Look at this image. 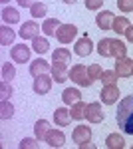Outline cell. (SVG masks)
<instances>
[{
    "instance_id": "38",
    "label": "cell",
    "mask_w": 133,
    "mask_h": 149,
    "mask_svg": "<svg viewBox=\"0 0 133 149\" xmlns=\"http://www.w3.org/2000/svg\"><path fill=\"white\" fill-rule=\"evenodd\" d=\"M36 2H38V0H18V4H20L22 8H32Z\"/></svg>"
},
{
    "instance_id": "8",
    "label": "cell",
    "mask_w": 133,
    "mask_h": 149,
    "mask_svg": "<svg viewBox=\"0 0 133 149\" xmlns=\"http://www.w3.org/2000/svg\"><path fill=\"white\" fill-rule=\"evenodd\" d=\"M74 52H76V56H79V58L89 56V54L93 52V42H91V38H89L88 34L81 36L78 42H76V46H74Z\"/></svg>"
},
{
    "instance_id": "11",
    "label": "cell",
    "mask_w": 133,
    "mask_h": 149,
    "mask_svg": "<svg viewBox=\"0 0 133 149\" xmlns=\"http://www.w3.org/2000/svg\"><path fill=\"white\" fill-rule=\"evenodd\" d=\"M20 38L22 40H34L36 36L40 34V26L34 22V20H28V22H24L22 26H20Z\"/></svg>"
},
{
    "instance_id": "34",
    "label": "cell",
    "mask_w": 133,
    "mask_h": 149,
    "mask_svg": "<svg viewBox=\"0 0 133 149\" xmlns=\"http://www.w3.org/2000/svg\"><path fill=\"white\" fill-rule=\"evenodd\" d=\"M10 95H12L10 81H4V80H2V84H0V100H10Z\"/></svg>"
},
{
    "instance_id": "19",
    "label": "cell",
    "mask_w": 133,
    "mask_h": 149,
    "mask_svg": "<svg viewBox=\"0 0 133 149\" xmlns=\"http://www.w3.org/2000/svg\"><path fill=\"white\" fill-rule=\"evenodd\" d=\"M60 26H62L60 18H46L44 24H42V32H44L46 36H56V32H58Z\"/></svg>"
},
{
    "instance_id": "5",
    "label": "cell",
    "mask_w": 133,
    "mask_h": 149,
    "mask_svg": "<svg viewBox=\"0 0 133 149\" xmlns=\"http://www.w3.org/2000/svg\"><path fill=\"white\" fill-rule=\"evenodd\" d=\"M74 143H78L79 147H88V143L91 141V129L88 125H78L72 133Z\"/></svg>"
},
{
    "instance_id": "14",
    "label": "cell",
    "mask_w": 133,
    "mask_h": 149,
    "mask_svg": "<svg viewBox=\"0 0 133 149\" xmlns=\"http://www.w3.org/2000/svg\"><path fill=\"white\" fill-rule=\"evenodd\" d=\"M50 70H52V64H48L46 60L38 58V60H34L32 64H30V76H32V78H38V76H42V74H48Z\"/></svg>"
},
{
    "instance_id": "36",
    "label": "cell",
    "mask_w": 133,
    "mask_h": 149,
    "mask_svg": "<svg viewBox=\"0 0 133 149\" xmlns=\"http://www.w3.org/2000/svg\"><path fill=\"white\" fill-rule=\"evenodd\" d=\"M117 8L121 12H133V0H117Z\"/></svg>"
},
{
    "instance_id": "27",
    "label": "cell",
    "mask_w": 133,
    "mask_h": 149,
    "mask_svg": "<svg viewBox=\"0 0 133 149\" xmlns=\"http://www.w3.org/2000/svg\"><path fill=\"white\" fill-rule=\"evenodd\" d=\"M32 50L34 52H38V54H46L48 50H50V42H48V38H40V36H36L32 40Z\"/></svg>"
},
{
    "instance_id": "9",
    "label": "cell",
    "mask_w": 133,
    "mask_h": 149,
    "mask_svg": "<svg viewBox=\"0 0 133 149\" xmlns=\"http://www.w3.org/2000/svg\"><path fill=\"white\" fill-rule=\"evenodd\" d=\"M100 97L105 105H113V103L119 100V88H117V84H113V86H103Z\"/></svg>"
},
{
    "instance_id": "6",
    "label": "cell",
    "mask_w": 133,
    "mask_h": 149,
    "mask_svg": "<svg viewBox=\"0 0 133 149\" xmlns=\"http://www.w3.org/2000/svg\"><path fill=\"white\" fill-rule=\"evenodd\" d=\"M103 117H105V113H103V107H101L100 103L97 102L88 103V107H86V119H88L89 123H101Z\"/></svg>"
},
{
    "instance_id": "32",
    "label": "cell",
    "mask_w": 133,
    "mask_h": 149,
    "mask_svg": "<svg viewBox=\"0 0 133 149\" xmlns=\"http://www.w3.org/2000/svg\"><path fill=\"white\" fill-rule=\"evenodd\" d=\"M46 12H48V6H46L44 2H40V0H38V2L34 4L32 8H30V14H32L34 18H44Z\"/></svg>"
},
{
    "instance_id": "30",
    "label": "cell",
    "mask_w": 133,
    "mask_h": 149,
    "mask_svg": "<svg viewBox=\"0 0 133 149\" xmlns=\"http://www.w3.org/2000/svg\"><path fill=\"white\" fill-rule=\"evenodd\" d=\"M12 115H14V105L8 100H2L0 102V117L2 119H10Z\"/></svg>"
},
{
    "instance_id": "33",
    "label": "cell",
    "mask_w": 133,
    "mask_h": 149,
    "mask_svg": "<svg viewBox=\"0 0 133 149\" xmlns=\"http://www.w3.org/2000/svg\"><path fill=\"white\" fill-rule=\"evenodd\" d=\"M101 72H103V70H101V66H100V64H91V66L88 68V76H89V80H91V81L100 80Z\"/></svg>"
},
{
    "instance_id": "42",
    "label": "cell",
    "mask_w": 133,
    "mask_h": 149,
    "mask_svg": "<svg viewBox=\"0 0 133 149\" xmlns=\"http://www.w3.org/2000/svg\"><path fill=\"white\" fill-rule=\"evenodd\" d=\"M131 76H133V72H131Z\"/></svg>"
},
{
    "instance_id": "3",
    "label": "cell",
    "mask_w": 133,
    "mask_h": 149,
    "mask_svg": "<svg viewBox=\"0 0 133 149\" xmlns=\"http://www.w3.org/2000/svg\"><path fill=\"white\" fill-rule=\"evenodd\" d=\"M76 36H78V28L74 24H62L56 32V38H58L60 44H70Z\"/></svg>"
},
{
    "instance_id": "31",
    "label": "cell",
    "mask_w": 133,
    "mask_h": 149,
    "mask_svg": "<svg viewBox=\"0 0 133 149\" xmlns=\"http://www.w3.org/2000/svg\"><path fill=\"white\" fill-rule=\"evenodd\" d=\"M14 76H16V68H14V64L4 62V64H2V80L10 81V80H14Z\"/></svg>"
},
{
    "instance_id": "40",
    "label": "cell",
    "mask_w": 133,
    "mask_h": 149,
    "mask_svg": "<svg viewBox=\"0 0 133 149\" xmlns=\"http://www.w3.org/2000/svg\"><path fill=\"white\" fill-rule=\"evenodd\" d=\"M64 2H66V4H76L78 0H64Z\"/></svg>"
},
{
    "instance_id": "18",
    "label": "cell",
    "mask_w": 133,
    "mask_h": 149,
    "mask_svg": "<svg viewBox=\"0 0 133 149\" xmlns=\"http://www.w3.org/2000/svg\"><path fill=\"white\" fill-rule=\"evenodd\" d=\"M79 100H81V92L76 90V88H68V90H64V93H62V102L66 103V105H74V103L79 102Z\"/></svg>"
},
{
    "instance_id": "35",
    "label": "cell",
    "mask_w": 133,
    "mask_h": 149,
    "mask_svg": "<svg viewBox=\"0 0 133 149\" xmlns=\"http://www.w3.org/2000/svg\"><path fill=\"white\" fill-rule=\"evenodd\" d=\"M18 147L20 149H38V139L36 137H26V139H22L20 143H18Z\"/></svg>"
},
{
    "instance_id": "21",
    "label": "cell",
    "mask_w": 133,
    "mask_h": 149,
    "mask_svg": "<svg viewBox=\"0 0 133 149\" xmlns=\"http://www.w3.org/2000/svg\"><path fill=\"white\" fill-rule=\"evenodd\" d=\"M2 20H4V24H18L20 22V12L16 10V8H12V6H4Z\"/></svg>"
},
{
    "instance_id": "1",
    "label": "cell",
    "mask_w": 133,
    "mask_h": 149,
    "mask_svg": "<svg viewBox=\"0 0 133 149\" xmlns=\"http://www.w3.org/2000/svg\"><path fill=\"white\" fill-rule=\"evenodd\" d=\"M115 119H117V125L121 127L123 133L133 135V95H125L119 102Z\"/></svg>"
},
{
    "instance_id": "16",
    "label": "cell",
    "mask_w": 133,
    "mask_h": 149,
    "mask_svg": "<svg viewBox=\"0 0 133 149\" xmlns=\"http://www.w3.org/2000/svg\"><path fill=\"white\" fill-rule=\"evenodd\" d=\"M54 121L58 127H68L70 125V121H72V113H70V109L66 107H58L54 111Z\"/></svg>"
},
{
    "instance_id": "20",
    "label": "cell",
    "mask_w": 133,
    "mask_h": 149,
    "mask_svg": "<svg viewBox=\"0 0 133 149\" xmlns=\"http://www.w3.org/2000/svg\"><path fill=\"white\" fill-rule=\"evenodd\" d=\"M14 38H16V32L10 28V24H4L0 28V44L2 46H10L12 42H14Z\"/></svg>"
},
{
    "instance_id": "29",
    "label": "cell",
    "mask_w": 133,
    "mask_h": 149,
    "mask_svg": "<svg viewBox=\"0 0 133 149\" xmlns=\"http://www.w3.org/2000/svg\"><path fill=\"white\" fill-rule=\"evenodd\" d=\"M109 44H111V38H101L100 42H97V54L101 58H111Z\"/></svg>"
},
{
    "instance_id": "25",
    "label": "cell",
    "mask_w": 133,
    "mask_h": 149,
    "mask_svg": "<svg viewBox=\"0 0 133 149\" xmlns=\"http://www.w3.org/2000/svg\"><path fill=\"white\" fill-rule=\"evenodd\" d=\"M72 60V54L68 48H56L52 52V62H62V64H70Z\"/></svg>"
},
{
    "instance_id": "41",
    "label": "cell",
    "mask_w": 133,
    "mask_h": 149,
    "mask_svg": "<svg viewBox=\"0 0 133 149\" xmlns=\"http://www.w3.org/2000/svg\"><path fill=\"white\" fill-rule=\"evenodd\" d=\"M0 2H2V4H8V2H10V0H0Z\"/></svg>"
},
{
    "instance_id": "17",
    "label": "cell",
    "mask_w": 133,
    "mask_h": 149,
    "mask_svg": "<svg viewBox=\"0 0 133 149\" xmlns=\"http://www.w3.org/2000/svg\"><path fill=\"white\" fill-rule=\"evenodd\" d=\"M109 52H111V58H123V56H127V46L119 38H111Z\"/></svg>"
},
{
    "instance_id": "7",
    "label": "cell",
    "mask_w": 133,
    "mask_h": 149,
    "mask_svg": "<svg viewBox=\"0 0 133 149\" xmlns=\"http://www.w3.org/2000/svg\"><path fill=\"white\" fill-rule=\"evenodd\" d=\"M30 50L32 48L30 46H26V44H16V46H12V50H10V56H12V60L16 62V64H26L28 60H30Z\"/></svg>"
},
{
    "instance_id": "13",
    "label": "cell",
    "mask_w": 133,
    "mask_h": 149,
    "mask_svg": "<svg viewBox=\"0 0 133 149\" xmlns=\"http://www.w3.org/2000/svg\"><path fill=\"white\" fill-rule=\"evenodd\" d=\"M44 141L50 145V147H64V143H66V135H64L62 129H50Z\"/></svg>"
},
{
    "instance_id": "10",
    "label": "cell",
    "mask_w": 133,
    "mask_h": 149,
    "mask_svg": "<svg viewBox=\"0 0 133 149\" xmlns=\"http://www.w3.org/2000/svg\"><path fill=\"white\" fill-rule=\"evenodd\" d=\"M115 72L119 78H129L133 72V60L127 56L123 58H115Z\"/></svg>"
},
{
    "instance_id": "26",
    "label": "cell",
    "mask_w": 133,
    "mask_h": 149,
    "mask_svg": "<svg viewBox=\"0 0 133 149\" xmlns=\"http://www.w3.org/2000/svg\"><path fill=\"white\" fill-rule=\"evenodd\" d=\"M86 107H88V103H84L81 100L76 102L72 105V109H70V113H72V119H86Z\"/></svg>"
},
{
    "instance_id": "39",
    "label": "cell",
    "mask_w": 133,
    "mask_h": 149,
    "mask_svg": "<svg viewBox=\"0 0 133 149\" xmlns=\"http://www.w3.org/2000/svg\"><path fill=\"white\" fill-rule=\"evenodd\" d=\"M125 38H127V42H131L133 44V26H129V28H127V30H125Z\"/></svg>"
},
{
    "instance_id": "12",
    "label": "cell",
    "mask_w": 133,
    "mask_h": 149,
    "mask_svg": "<svg viewBox=\"0 0 133 149\" xmlns=\"http://www.w3.org/2000/svg\"><path fill=\"white\" fill-rule=\"evenodd\" d=\"M52 78L56 80V84H64L66 80H70V76H68V64H62V62H54L52 64Z\"/></svg>"
},
{
    "instance_id": "22",
    "label": "cell",
    "mask_w": 133,
    "mask_h": 149,
    "mask_svg": "<svg viewBox=\"0 0 133 149\" xmlns=\"http://www.w3.org/2000/svg\"><path fill=\"white\" fill-rule=\"evenodd\" d=\"M48 131H50V121H46V119H38L36 125H34V135H36V139H38V141L46 139Z\"/></svg>"
},
{
    "instance_id": "37",
    "label": "cell",
    "mask_w": 133,
    "mask_h": 149,
    "mask_svg": "<svg viewBox=\"0 0 133 149\" xmlns=\"http://www.w3.org/2000/svg\"><path fill=\"white\" fill-rule=\"evenodd\" d=\"M103 6V0H86V8L88 10H100Z\"/></svg>"
},
{
    "instance_id": "4",
    "label": "cell",
    "mask_w": 133,
    "mask_h": 149,
    "mask_svg": "<svg viewBox=\"0 0 133 149\" xmlns=\"http://www.w3.org/2000/svg\"><path fill=\"white\" fill-rule=\"evenodd\" d=\"M52 84H54V78L48 76V74H42V76H38V78L34 80L32 90H34V93H38V95H46V93L52 90Z\"/></svg>"
},
{
    "instance_id": "15",
    "label": "cell",
    "mask_w": 133,
    "mask_h": 149,
    "mask_svg": "<svg viewBox=\"0 0 133 149\" xmlns=\"http://www.w3.org/2000/svg\"><path fill=\"white\" fill-rule=\"evenodd\" d=\"M113 12L109 10H103L100 12L97 16H95V24H97V28L100 30H111V26H113Z\"/></svg>"
},
{
    "instance_id": "23",
    "label": "cell",
    "mask_w": 133,
    "mask_h": 149,
    "mask_svg": "<svg viewBox=\"0 0 133 149\" xmlns=\"http://www.w3.org/2000/svg\"><path fill=\"white\" fill-rule=\"evenodd\" d=\"M131 24H129V20H127V16H115L113 18V26H111V30L115 32V34H125V30L129 28Z\"/></svg>"
},
{
    "instance_id": "24",
    "label": "cell",
    "mask_w": 133,
    "mask_h": 149,
    "mask_svg": "<svg viewBox=\"0 0 133 149\" xmlns=\"http://www.w3.org/2000/svg\"><path fill=\"white\" fill-rule=\"evenodd\" d=\"M105 147L109 149H123L125 147V141L119 133H109L107 137H105Z\"/></svg>"
},
{
    "instance_id": "2",
    "label": "cell",
    "mask_w": 133,
    "mask_h": 149,
    "mask_svg": "<svg viewBox=\"0 0 133 149\" xmlns=\"http://www.w3.org/2000/svg\"><path fill=\"white\" fill-rule=\"evenodd\" d=\"M68 76H70V80L74 81V84H78V86H84V88H89L93 81L89 80L88 76V68L84 66V64H76V66H72V70L68 72Z\"/></svg>"
},
{
    "instance_id": "28",
    "label": "cell",
    "mask_w": 133,
    "mask_h": 149,
    "mask_svg": "<svg viewBox=\"0 0 133 149\" xmlns=\"http://www.w3.org/2000/svg\"><path fill=\"white\" fill-rule=\"evenodd\" d=\"M100 80L103 86H113V84H117V80H119V76H117V72L115 70H103L100 76Z\"/></svg>"
}]
</instances>
